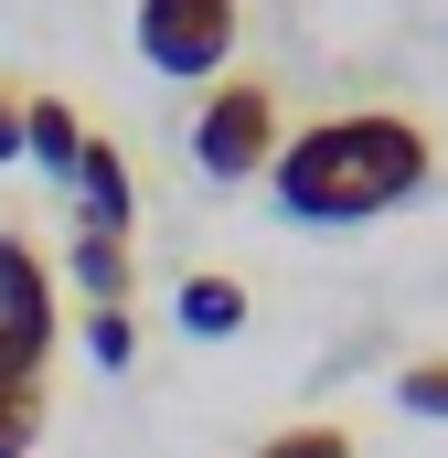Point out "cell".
Segmentation results:
<instances>
[{
	"instance_id": "cell-1",
	"label": "cell",
	"mask_w": 448,
	"mask_h": 458,
	"mask_svg": "<svg viewBox=\"0 0 448 458\" xmlns=\"http://www.w3.org/2000/svg\"><path fill=\"white\" fill-rule=\"evenodd\" d=\"M438 182V128L417 107H341L289 128L267 192L289 225H374V214H406L417 192Z\"/></svg>"
},
{
	"instance_id": "cell-2",
	"label": "cell",
	"mask_w": 448,
	"mask_h": 458,
	"mask_svg": "<svg viewBox=\"0 0 448 458\" xmlns=\"http://www.w3.org/2000/svg\"><path fill=\"white\" fill-rule=\"evenodd\" d=\"M278 149H289V97L267 75H214L193 107V171L235 192V182H267Z\"/></svg>"
},
{
	"instance_id": "cell-3",
	"label": "cell",
	"mask_w": 448,
	"mask_h": 458,
	"mask_svg": "<svg viewBox=\"0 0 448 458\" xmlns=\"http://www.w3.org/2000/svg\"><path fill=\"white\" fill-rule=\"evenodd\" d=\"M246 43V0H139V64L171 86H214Z\"/></svg>"
},
{
	"instance_id": "cell-4",
	"label": "cell",
	"mask_w": 448,
	"mask_h": 458,
	"mask_svg": "<svg viewBox=\"0 0 448 458\" xmlns=\"http://www.w3.org/2000/svg\"><path fill=\"white\" fill-rule=\"evenodd\" d=\"M0 331L32 342L43 362H54V331H65V310H54V256L22 225H0Z\"/></svg>"
},
{
	"instance_id": "cell-5",
	"label": "cell",
	"mask_w": 448,
	"mask_h": 458,
	"mask_svg": "<svg viewBox=\"0 0 448 458\" xmlns=\"http://www.w3.org/2000/svg\"><path fill=\"white\" fill-rule=\"evenodd\" d=\"M43 416H54V362L0 331V458H32Z\"/></svg>"
},
{
	"instance_id": "cell-6",
	"label": "cell",
	"mask_w": 448,
	"mask_h": 458,
	"mask_svg": "<svg viewBox=\"0 0 448 458\" xmlns=\"http://www.w3.org/2000/svg\"><path fill=\"white\" fill-rule=\"evenodd\" d=\"M75 225L86 234H128L139 225V182H128V149L86 128V160H75Z\"/></svg>"
},
{
	"instance_id": "cell-7",
	"label": "cell",
	"mask_w": 448,
	"mask_h": 458,
	"mask_svg": "<svg viewBox=\"0 0 448 458\" xmlns=\"http://www.w3.org/2000/svg\"><path fill=\"white\" fill-rule=\"evenodd\" d=\"M22 160H32V171H54V182H75V160H86V117L65 107V97H43V86H32V128H22Z\"/></svg>"
},
{
	"instance_id": "cell-8",
	"label": "cell",
	"mask_w": 448,
	"mask_h": 458,
	"mask_svg": "<svg viewBox=\"0 0 448 458\" xmlns=\"http://www.w3.org/2000/svg\"><path fill=\"white\" fill-rule=\"evenodd\" d=\"M65 267H75V288H86V310H128V234H86L75 225V245H65Z\"/></svg>"
},
{
	"instance_id": "cell-9",
	"label": "cell",
	"mask_w": 448,
	"mask_h": 458,
	"mask_svg": "<svg viewBox=\"0 0 448 458\" xmlns=\"http://www.w3.org/2000/svg\"><path fill=\"white\" fill-rule=\"evenodd\" d=\"M171 310H182V331H193V342H224V331H246V288H235L224 267H193Z\"/></svg>"
},
{
	"instance_id": "cell-10",
	"label": "cell",
	"mask_w": 448,
	"mask_h": 458,
	"mask_svg": "<svg viewBox=\"0 0 448 458\" xmlns=\"http://www.w3.org/2000/svg\"><path fill=\"white\" fill-rule=\"evenodd\" d=\"M246 458H363V448H352V427H341V416H289V427H267Z\"/></svg>"
},
{
	"instance_id": "cell-11",
	"label": "cell",
	"mask_w": 448,
	"mask_h": 458,
	"mask_svg": "<svg viewBox=\"0 0 448 458\" xmlns=\"http://www.w3.org/2000/svg\"><path fill=\"white\" fill-rule=\"evenodd\" d=\"M395 405H406V416H438V427H448V352H417V362L395 373Z\"/></svg>"
},
{
	"instance_id": "cell-12",
	"label": "cell",
	"mask_w": 448,
	"mask_h": 458,
	"mask_svg": "<svg viewBox=\"0 0 448 458\" xmlns=\"http://www.w3.org/2000/svg\"><path fill=\"white\" fill-rule=\"evenodd\" d=\"M86 362H97V373H128V362H139V320H128V310H86Z\"/></svg>"
},
{
	"instance_id": "cell-13",
	"label": "cell",
	"mask_w": 448,
	"mask_h": 458,
	"mask_svg": "<svg viewBox=\"0 0 448 458\" xmlns=\"http://www.w3.org/2000/svg\"><path fill=\"white\" fill-rule=\"evenodd\" d=\"M22 128H32V86H22V75H0V171L22 160Z\"/></svg>"
}]
</instances>
